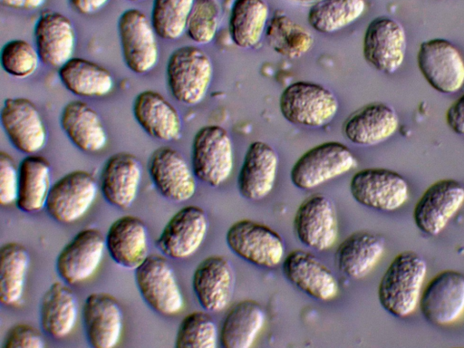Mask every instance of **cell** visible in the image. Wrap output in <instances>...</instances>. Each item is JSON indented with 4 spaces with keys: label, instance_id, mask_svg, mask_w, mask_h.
Here are the masks:
<instances>
[{
    "label": "cell",
    "instance_id": "obj_1",
    "mask_svg": "<svg viewBox=\"0 0 464 348\" xmlns=\"http://www.w3.org/2000/svg\"><path fill=\"white\" fill-rule=\"evenodd\" d=\"M427 264L417 253L398 254L383 273L377 290L378 300L384 310L396 317L413 313L419 304Z\"/></svg>",
    "mask_w": 464,
    "mask_h": 348
},
{
    "label": "cell",
    "instance_id": "obj_2",
    "mask_svg": "<svg viewBox=\"0 0 464 348\" xmlns=\"http://www.w3.org/2000/svg\"><path fill=\"white\" fill-rule=\"evenodd\" d=\"M213 63L207 53L196 45L180 46L166 63V82L171 96L186 105L200 103L213 78Z\"/></svg>",
    "mask_w": 464,
    "mask_h": 348
},
{
    "label": "cell",
    "instance_id": "obj_3",
    "mask_svg": "<svg viewBox=\"0 0 464 348\" xmlns=\"http://www.w3.org/2000/svg\"><path fill=\"white\" fill-rule=\"evenodd\" d=\"M278 107L283 118L288 122L318 128L333 121L338 111L339 102L334 93L325 86L296 81L282 91Z\"/></svg>",
    "mask_w": 464,
    "mask_h": 348
},
{
    "label": "cell",
    "instance_id": "obj_4",
    "mask_svg": "<svg viewBox=\"0 0 464 348\" xmlns=\"http://www.w3.org/2000/svg\"><path fill=\"white\" fill-rule=\"evenodd\" d=\"M190 162L198 180L211 187L225 183L234 168L233 143L227 130L218 124L199 128L192 139Z\"/></svg>",
    "mask_w": 464,
    "mask_h": 348
},
{
    "label": "cell",
    "instance_id": "obj_5",
    "mask_svg": "<svg viewBox=\"0 0 464 348\" xmlns=\"http://www.w3.org/2000/svg\"><path fill=\"white\" fill-rule=\"evenodd\" d=\"M355 165L356 159L346 145L325 141L307 150L295 160L290 179L297 188L309 190L347 173Z\"/></svg>",
    "mask_w": 464,
    "mask_h": 348
},
{
    "label": "cell",
    "instance_id": "obj_6",
    "mask_svg": "<svg viewBox=\"0 0 464 348\" xmlns=\"http://www.w3.org/2000/svg\"><path fill=\"white\" fill-rule=\"evenodd\" d=\"M138 291L145 303L163 315L179 314L185 301L175 272L167 259L160 255H149L134 269Z\"/></svg>",
    "mask_w": 464,
    "mask_h": 348
},
{
    "label": "cell",
    "instance_id": "obj_7",
    "mask_svg": "<svg viewBox=\"0 0 464 348\" xmlns=\"http://www.w3.org/2000/svg\"><path fill=\"white\" fill-rule=\"evenodd\" d=\"M226 243L235 255L261 267L276 266L285 254L284 240L276 230L247 218L230 225L226 233Z\"/></svg>",
    "mask_w": 464,
    "mask_h": 348
},
{
    "label": "cell",
    "instance_id": "obj_8",
    "mask_svg": "<svg viewBox=\"0 0 464 348\" xmlns=\"http://www.w3.org/2000/svg\"><path fill=\"white\" fill-rule=\"evenodd\" d=\"M122 60L136 74L150 72L158 63L160 48L150 19L140 9L130 8L117 22Z\"/></svg>",
    "mask_w": 464,
    "mask_h": 348
},
{
    "label": "cell",
    "instance_id": "obj_9",
    "mask_svg": "<svg viewBox=\"0 0 464 348\" xmlns=\"http://www.w3.org/2000/svg\"><path fill=\"white\" fill-rule=\"evenodd\" d=\"M99 189L98 183L89 171H70L52 184L45 209L59 223H73L89 211Z\"/></svg>",
    "mask_w": 464,
    "mask_h": 348
},
{
    "label": "cell",
    "instance_id": "obj_10",
    "mask_svg": "<svg viewBox=\"0 0 464 348\" xmlns=\"http://www.w3.org/2000/svg\"><path fill=\"white\" fill-rule=\"evenodd\" d=\"M350 193L359 204L381 211H393L408 199L409 187L396 171L366 168L356 171L349 183Z\"/></svg>",
    "mask_w": 464,
    "mask_h": 348
},
{
    "label": "cell",
    "instance_id": "obj_11",
    "mask_svg": "<svg viewBox=\"0 0 464 348\" xmlns=\"http://www.w3.org/2000/svg\"><path fill=\"white\" fill-rule=\"evenodd\" d=\"M106 250L105 236L96 227L78 231L55 260L59 277L70 285L82 284L99 269Z\"/></svg>",
    "mask_w": 464,
    "mask_h": 348
},
{
    "label": "cell",
    "instance_id": "obj_12",
    "mask_svg": "<svg viewBox=\"0 0 464 348\" xmlns=\"http://www.w3.org/2000/svg\"><path fill=\"white\" fill-rule=\"evenodd\" d=\"M417 64L426 82L440 93H455L464 85V60L457 47L446 39L422 42Z\"/></svg>",
    "mask_w": 464,
    "mask_h": 348
},
{
    "label": "cell",
    "instance_id": "obj_13",
    "mask_svg": "<svg viewBox=\"0 0 464 348\" xmlns=\"http://www.w3.org/2000/svg\"><path fill=\"white\" fill-rule=\"evenodd\" d=\"M0 121L5 136L19 152L36 154L44 148L47 129L37 107L29 99H5L0 111Z\"/></svg>",
    "mask_w": 464,
    "mask_h": 348
},
{
    "label": "cell",
    "instance_id": "obj_14",
    "mask_svg": "<svg viewBox=\"0 0 464 348\" xmlns=\"http://www.w3.org/2000/svg\"><path fill=\"white\" fill-rule=\"evenodd\" d=\"M293 227L297 239L304 246L317 251L331 248L339 235L334 203L320 193L306 198L295 213Z\"/></svg>",
    "mask_w": 464,
    "mask_h": 348
},
{
    "label": "cell",
    "instance_id": "obj_15",
    "mask_svg": "<svg viewBox=\"0 0 464 348\" xmlns=\"http://www.w3.org/2000/svg\"><path fill=\"white\" fill-rule=\"evenodd\" d=\"M208 229L205 210L195 205L185 206L168 220L156 239V246L170 258L185 259L199 249Z\"/></svg>",
    "mask_w": 464,
    "mask_h": 348
},
{
    "label": "cell",
    "instance_id": "obj_16",
    "mask_svg": "<svg viewBox=\"0 0 464 348\" xmlns=\"http://www.w3.org/2000/svg\"><path fill=\"white\" fill-rule=\"evenodd\" d=\"M402 25L388 16H378L367 25L362 38L364 60L381 72L391 74L402 64L406 52Z\"/></svg>",
    "mask_w": 464,
    "mask_h": 348
},
{
    "label": "cell",
    "instance_id": "obj_17",
    "mask_svg": "<svg viewBox=\"0 0 464 348\" xmlns=\"http://www.w3.org/2000/svg\"><path fill=\"white\" fill-rule=\"evenodd\" d=\"M464 203V187L452 179L431 184L413 208L417 227L430 236L440 234Z\"/></svg>",
    "mask_w": 464,
    "mask_h": 348
},
{
    "label": "cell",
    "instance_id": "obj_18",
    "mask_svg": "<svg viewBox=\"0 0 464 348\" xmlns=\"http://www.w3.org/2000/svg\"><path fill=\"white\" fill-rule=\"evenodd\" d=\"M419 306L423 317L447 325L464 314V276L454 270L436 275L422 290Z\"/></svg>",
    "mask_w": 464,
    "mask_h": 348
},
{
    "label": "cell",
    "instance_id": "obj_19",
    "mask_svg": "<svg viewBox=\"0 0 464 348\" xmlns=\"http://www.w3.org/2000/svg\"><path fill=\"white\" fill-rule=\"evenodd\" d=\"M148 171L157 190L171 201H187L196 192L197 178L191 166L173 148L156 149L150 156Z\"/></svg>",
    "mask_w": 464,
    "mask_h": 348
},
{
    "label": "cell",
    "instance_id": "obj_20",
    "mask_svg": "<svg viewBox=\"0 0 464 348\" xmlns=\"http://www.w3.org/2000/svg\"><path fill=\"white\" fill-rule=\"evenodd\" d=\"M87 342L94 348H113L121 341L123 314L117 299L106 292L88 295L82 308Z\"/></svg>",
    "mask_w": 464,
    "mask_h": 348
},
{
    "label": "cell",
    "instance_id": "obj_21",
    "mask_svg": "<svg viewBox=\"0 0 464 348\" xmlns=\"http://www.w3.org/2000/svg\"><path fill=\"white\" fill-rule=\"evenodd\" d=\"M282 271L289 283L314 299L329 301L339 293L335 276L311 252L292 250L282 261Z\"/></svg>",
    "mask_w": 464,
    "mask_h": 348
},
{
    "label": "cell",
    "instance_id": "obj_22",
    "mask_svg": "<svg viewBox=\"0 0 464 348\" xmlns=\"http://www.w3.org/2000/svg\"><path fill=\"white\" fill-rule=\"evenodd\" d=\"M191 285L200 306L208 312H221L231 302L235 274L229 260L223 256H209L196 266Z\"/></svg>",
    "mask_w": 464,
    "mask_h": 348
},
{
    "label": "cell",
    "instance_id": "obj_23",
    "mask_svg": "<svg viewBox=\"0 0 464 348\" xmlns=\"http://www.w3.org/2000/svg\"><path fill=\"white\" fill-rule=\"evenodd\" d=\"M34 42L41 62L59 69L73 57L76 45L73 24L60 12L44 11L34 26Z\"/></svg>",
    "mask_w": 464,
    "mask_h": 348
},
{
    "label": "cell",
    "instance_id": "obj_24",
    "mask_svg": "<svg viewBox=\"0 0 464 348\" xmlns=\"http://www.w3.org/2000/svg\"><path fill=\"white\" fill-rule=\"evenodd\" d=\"M142 177L139 159L128 152L109 157L100 176V190L111 205L125 209L135 201Z\"/></svg>",
    "mask_w": 464,
    "mask_h": 348
},
{
    "label": "cell",
    "instance_id": "obj_25",
    "mask_svg": "<svg viewBox=\"0 0 464 348\" xmlns=\"http://www.w3.org/2000/svg\"><path fill=\"white\" fill-rule=\"evenodd\" d=\"M278 163L277 153L271 145L262 140L251 142L237 176L240 195L249 200L266 198L275 186Z\"/></svg>",
    "mask_w": 464,
    "mask_h": 348
},
{
    "label": "cell",
    "instance_id": "obj_26",
    "mask_svg": "<svg viewBox=\"0 0 464 348\" xmlns=\"http://www.w3.org/2000/svg\"><path fill=\"white\" fill-rule=\"evenodd\" d=\"M105 243L111 259L128 269H135L149 256L148 229L137 216L116 218L108 227Z\"/></svg>",
    "mask_w": 464,
    "mask_h": 348
},
{
    "label": "cell",
    "instance_id": "obj_27",
    "mask_svg": "<svg viewBox=\"0 0 464 348\" xmlns=\"http://www.w3.org/2000/svg\"><path fill=\"white\" fill-rule=\"evenodd\" d=\"M398 126L399 118L394 109L387 103L373 102L349 115L342 130L350 142L373 146L392 137Z\"/></svg>",
    "mask_w": 464,
    "mask_h": 348
},
{
    "label": "cell",
    "instance_id": "obj_28",
    "mask_svg": "<svg viewBox=\"0 0 464 348\" xmlns=\"http://www.w3.org/2000/svg\"><path fill=\"white\" fill-rule=\"evenodd\" d=\"M132 113L136 122L151 138L171 141L181 136L182 121L179 111L159 92H139L133 101Z\"/></svg>",
    "mask_w": 464,
    "mask_h": 348
},
{
    "label": "cell",
    "instance_id": "obj_29",
    "mask_svg": "<svg viewBox=\"0 0 464 348\" xmlns=\"http://www.w3.org/2000/svg\"><path fill=\"white\" fill-rule=\"evenodd\" d=\"M60 124L72 145L83 152L96 153L107 145L108 134L99 113L82 101L63 106Z\"/></svg>",
    "mask_w": 464,
    "mask_h": 348
},
{
    "label": "cell",
    "instance_id": "obj_30",
    "mask_svg": "<svg viewBox=\"0 0 464 348\" xmlns=\"http://www.w3.org/2000/svg\"><path fill=\"white\" fill-rule=\"evenodd\" d=\"M42 330L54 339L70 335L78 321V303L70 285L53 282L44 292L40 304Z\"/></svg>",
    "mask_w": 464,
    "mask_h": 348
},
{
    "label": "cell",
    "instance_id": "obj_31",
    "mask_svg": "<svg viewBox=\"0 0 464 348\" xmlns=\"http://www.w3.org/2000/svg\"><path fill=\"white\" fill-rule=\"evenodd\" d=\"M384 252V240L369 231H357L343 240L335 251L338 270L349 278L366 276L376 266Z\"/></svg>",
    "mask_w": 464,
    "mask_h": 348
},
{
    "label": "cell",
    "instance_id": "obj_32",
    "mask_svg": "<svg viewBox=\"0 0 464 348\" xmlns=\"http://www.w3.org/2000/svg\"><path fill=\"white\" fill-rule=\"evenodd\" d=\"M265 322V312L256 301L241 300L226 313L219 328L218 343L223 348H249Z\"/></svg>",
    "mask_w": 464,
    "mask_h": 348
},
{
    "label": "cell",
    "instance_id": "obj_33",
    "mask_svg": "<svg viewBox=\"0 0 464 348\" xmlns=\"http://www.w3.org/2000/svg\"><path fill=\"white\" fill-rule=\"evenodd\" d=\"M58 77L71 93L85 98L104 97L112 92L115 81L104 66L82 57H72L58 69Z\"/></svg>",
    "mask_w": 464,
    "mask_h": 348
},
{
    "label": "cell",
    "instance_id": "obj_34",
    "mask_svg": "<svg viewBox=\"0 0 464 348\" xmlns=\"http://www.w3.org/2000/svg\"><path fill=\"white\" fill-rule=\"evenodd\" d=\"M18 195L16 207L25 213L45 208L52 187L51 165L43 156L26 155L18 165Z\"/></svg>",
    "mask_w": 464,
    "mask_h": 348
},
{
    "label": "cell",
    "instance_id": "obj_35",
    "mask_svg": "<svg viewBox=\"0 0 464 348\" xmlns=\"http://www.w3.org/2000/svg\"><path fill=\"white\" fill-rule=\"evenodd\" d=\"M269 14L265 0H234L228 18L232 43L243 49L256 46L265 34Z\"/></svg>",
    "mask_w": 464,
    "mask_h": 348
},
{
    "label": "cell",
    "instance_id": "obj_36",
    "mask_svg": "<svg viewBox=\"0 0 464 348\" xmlns=\"http://www.w3.org/2000/svg\"><path fill=\"white\" fill-rule=\"evenodd\" d=\"M265 36L276 53L288 59L302 57L314 43L313 34L282 10H276L269 18Z\"/></svg>",
    "mask_w": 464,
    "mask_h": 348
},
{
    "label": "cell",
    "instance_id": "obj_37",
    "mask_svg": "<svg viewBox=\"0 0 464 348\" xmlns=\"http://www.w3.org/2000/svg\"><path fill=\"white\" fill-rule=\"evenodd\" d=\"M30 266L27 249L17 242L4 244L0 249V301L5 306H17L24 298Z\"/></svg>",
    "mask_w": 464,
    "mask_h": 348
},
{
    "label": "cell",
    "instance_id": "obj_38",
    "mask_svg": "<svg viewBox=\"0 0 464 348\" xmlns=\"http://www.w3.org/2000/svg\"><path fill=\"white\" fill-rule=\"evenodd\" d=\"M365 8V0H318L308 10L307 22L316 32L331 34L354 23Z\"/></svg>",
    "mask_w": 464,
    "mask_h": 348
},
{
    "label": "cell",
    "instance_id": "obj_39",
    "mask_svg": "<svg viewBox=\"0 0 464 348\" xmlns=\"http://www.w3.org/2000/svg\"><path fill=\"white\" fill-rule=\"evenodd\" d=\"M195 0H153L150 22L158 37L176 40L185 34Z\"/></svg>",
    "mask_w": 464,
    "mask_h": 348
},
{
    "label": "cell",
    "instance_id": "obj_40",
    "mask_svg": "<svg viewBox=\"0 0 464 348\" xmlns=\"http://www.w3.org/2000/svg\"><path fill=\"white\" fill-rule=\"evenodd\" d=\"M219 331L210 314L193 311L180 321L175 337L176 348H216Z\"/></svg>",
    "mask_w": 464,
    "mask_h": 348
},
{
    "label": "cell",
    "instance_id": "obj_41",
    "mask_svg": "<svg viewBox=\"0 0 464 348\" xmlns=\"http://www.w3.org/2000/svg\"><path fill=\"white\" fill-rule=\"evenodd\" d=\"M40 62L34 44L24 39L10 40L1 49V67L14 78L30 77L36 72Z\"/></svg>",
    "mask_w": 464,
    "mask_h": 348
},
{
    "label": "cell",
    "instance_id": "obj_42",
    "mask_svg": "<svg viewBox=\"0 0 464 348\" xmlns=\"http://www.w3.org/2000/svg\"><path fill=\"white\" fill-rule=\"evenodd\" d=\"M220 14V6L217 0H195L185 34L195 44H209L218 33Z\"/></svg>",
    "mask_w": 464,
    "mask_h": 348
},
{
    "label": "cell",
    "instance_id": "obj_43",
    "mask_svg": "<svg viewBox=\"0 0 464 348\" xmlns=\"http://www.w3.org/2000/svg\"><path fill=\"white\" fill-rule=\"evenodd\" d=\"M18 166L14 158L0 152V203L8 207L16 204L18 195Z\"/></svg>",
    "mask_w": 464,
    "mask_h": 348
},
{
    "label": "cell",
    "instance_id": "obj_44",
    "mask_svg": "<svg viewBox=\"0 0 464 348\" xmlns=\"http://www.w3.org/2000/svg\"><path fill=\"white\" fill-rule=\"evenodd\" d=\"M45 341L34 326L20 323L13 325L5 334L3 348H44Z\"/></svg>",
    "mask_w": 464,
    "mask_h": 348
},
{
    "label": "cell",
    "instance_id": "obj_45",
    "mask_svg": "<svg viewBox=\"0 0 464 348\" xmlns=\"http://www.w3.org/2000/svg\"><path fill=\"white\" fill-rule=\"evenodd\" d=\"M446 122L452 131L464 135V93L448 108Z\"/></svg>",
    "mask_w": 464,
    "mask_h": 348
},
{
    "label": "cell",
    "instance_id": "obj_46",
    "mask_svg": "<svg viewBox=\"0 0 464 348\" xmlns=\"http://www.w3.org/2000/svg\"><path fill=\"white\" fill-rule=\"evenodd\" d=\"M68 2L78 14L92 15L103 8L109 0H68Z\"/></svg>",
    "mask_w": 464,
    "mask_h": 348
},
{
    "label": "cell",
    "instance_id": "obj_47",
    "mask_svg": "<svg viewBox=\"0 0 464 348\" xmlns=\"http://www.w3.org/2000/svg\"><path fill=\"white\" fill-rule=\"evenodd\" d=\"M1 4L15 10H35L42 7L46 0H0Z\"/></svg>",
    "mask_w": 464,
    "mask_h": 348
},
{
    "label": "cell",
    "instance_id": "obj_48",
    "mask_svg": "<svg viewBox=\"0 0 464 348\" xmlns=\"http://www.w3.org/2000/svg\"><path fill=\"white\" fill-rule=\"evenodd\" d=\"M127 1H130V2H140V1H143V0H127Z\"/></svg>",
    "mask_w": 464,
    "mask_h": 348
},
{
    "label": "cell",
    "instance_id": "obj_49",
    "mask_svg": "<svg viewBox=\"0 0 464 348\" xmlns=\"http://www.w3.org/2000/svg\"><path fill=\"white\" fill-rule=\"evenodd\" d=\"M297 1H311V0H297Z\"/></svg>",
    "mask_w": 464,
    "mask_h": 348
}]
</instances>
